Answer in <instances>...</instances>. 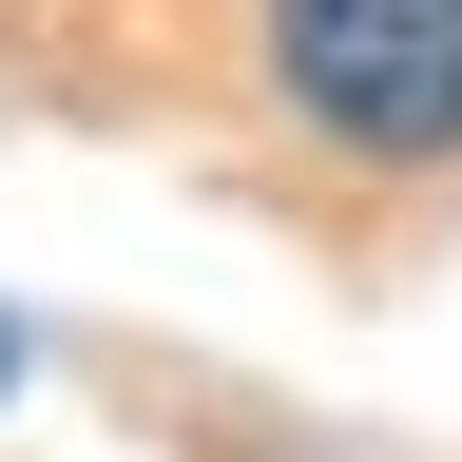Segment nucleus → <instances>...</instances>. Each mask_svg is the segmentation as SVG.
Instances as JSON below:
<instances>
[{
  "instance_id": "1",
  "label": "nucleus",
  "mask_w": 462,
  "mask_h": 462,
  "mask_svg": "<svg viewBox=\"0 0 462 462\" xmlns=\"http://www.w3.org/2000/svg\"><path fill=\"white\" fill-rule=\"evenodd\" d=\"M270 97L366 173L462 154V0H270Z\"/></svg>"
},
{
  "instance_id": "2",
  "label": "nucleus",
  "mask_w": 462,
  "mask_h": 462,
  "mask_svg": "<svg viewBox=\"0 0 462 462\" xmlns=\"http://www.w3.org/2000/svg\"><path fill=\"white\" fill-rule=\"evenodd\" d=\"M0 385H20V328H0Z\"/></svg>"
}]
</instances>
